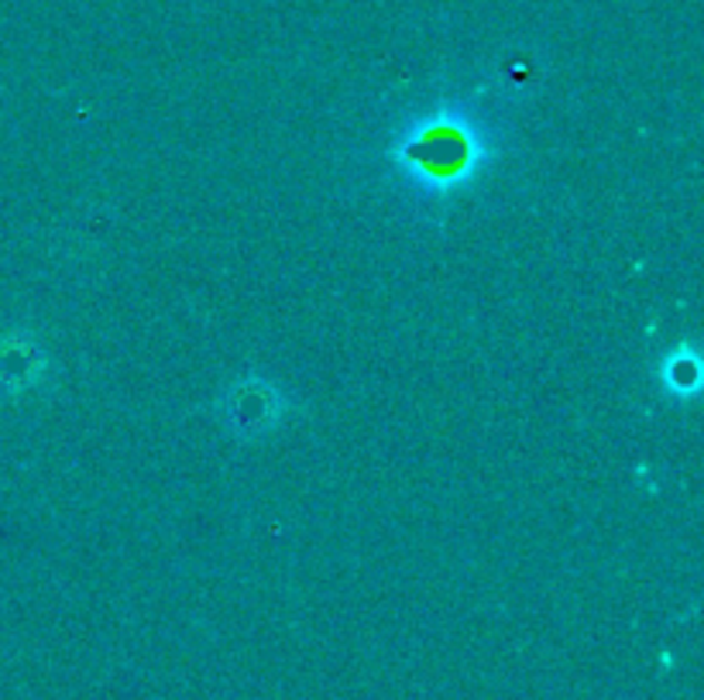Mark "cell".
Returning <instances> with one entry per match:
<instances>
[{
  "label": "cell",
  "mask_w": 704,
  "mask_h": 700,
  "mask_svg": "<svg viewBox=\"0 0 704 700\" xmlns=\"http://www.w3.org/2000/svg\"><path fill=\"white\" fill-rule=\"evenodd\" d=\"M485 159L488 134L482 138V128L472 117H454L450 110L419 117V124L403 131L393 148V162L406 169L429 197L457 192L467 179H475Z\"/></svg>",
  "instance_id": "obj_1"
},
{
  "label": "cell",
  "mask_w": 704,
  "mask_h": 700,
  "mask_svg": "<svg viewBox=\"0 0 704 700\" xmlns=\"http://www.w3.org/2000/svg\"><path fill=\"white\" fill-rule=\"evenodd\" d=\"M667 381L671 384H687L691 388V392H694V388H697V361L691 358V364L684 368L681 361H677V354L671 358V371H667Z\"/></svg>",
  "instance_id": "obj_2"
}]
</instances>
